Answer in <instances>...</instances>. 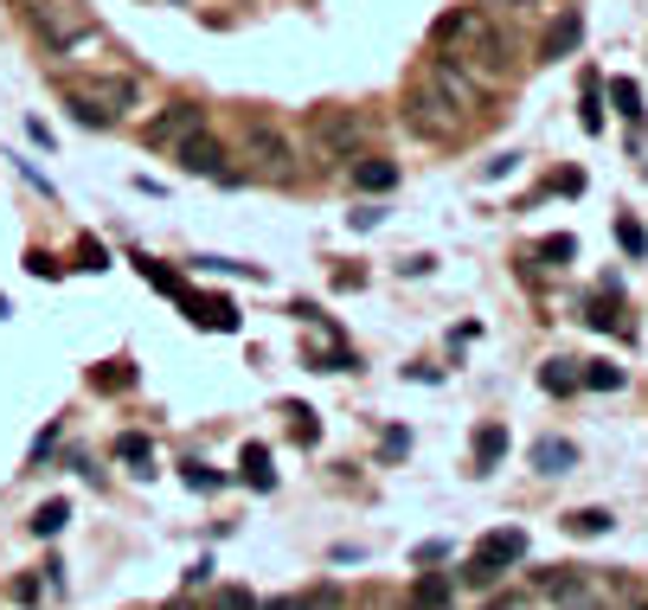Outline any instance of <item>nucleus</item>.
I'll return each instance as SVG.
<instances>
[{
  "label": "nucleus",
  "instance_id": "dca6fc26",
  "mask_svg": "<svg viewBox=\"0 0 648 610\" xmlns=\"http://www.w3.org/2000/svg\"><path fill=\"white\" fill-rule=\"evenodd\" d=\"M572 462H578V450L565 444V437H539V444H534V469H539V476H565Z\"/></svg>",
  "mask_w": 648,
  "mask_h": 610
},
{
  "label": "nucleus",
  "instance_id": "a878e982",
  "mask_svg": "<svg viewBox=\"0 0 648 610\" xmlns=\"http://www.w3.org/2000/svg\"><path fill=\"white\" fill-rule=\"evenodd\" d=\"M180 476H187V489H193V495H212V489L226 482L219 469H206V462H199V457H193V462H180Z\"/></svg>",
  "mask_w": 648,
  "mask_h": 610
},
{
  "label": "nucleus",
  "instance_id": "1a4fd4ad",
  "mask_svg": "<svg viewBox=\"0 0 648 610\" xmlns=\"http://www.w3.org/2000/svg\"><path fill=\"white\" fill-rule=\"evenodd\" d=\"M174 161H180V174H206V181H231V167H226V142L219 135H187L180 149H174Z\"/></svg>",
  "mask_w": 648,
  "mask_h": 610
},
{
  "label": "nucleus",
  "instance_id": "a211bd4d",
  "mask_svg": "<svg viewBox=\"0 0 648 610\" xmlns=\"http://www.w3.org/2000/svg\"><path fill=\"white\" fill-rule=\"evenodd\" d=\"M116 457L129 462L135 476H149V469H154V444L142 437V431H122V437H116Z\"/></svg>",
  "mask_w": 648,
  "mask_h": 610
},
{
  "label": "nucleus",
  "instance_id": "f704fd0d",
  "mask_svg": "<svg viewBox=\"0 0 648 610\" xmlns=\"http://www.w3.org/2000/svg\"><path fill=\"white\" fill-rule=\"evenodd\" d=\"M26 270H33V276H58L65 264H58V258H45V251H33V258H26Z\"/></svg>",
  "mask_w": 648,
  "mask_h": 610
},
{
  "label": "nucleus",
  "instance_id": "b1692460",
  "mask_svg": "<svg viewBox=\"0 0 648 610\" xmlns=\"http://www.w3.org/2000/svg\"><path fill=\"white\" fill-rule=\"evenodd\" d=\"M539 385H546V392H578V360H546Z\"/></svg>",
  "mask_w": 648,
  "mask_h": 610
},
{
  "label": "nucleus",
  "instance_id": "7ed1b4c3",
  "mask_svg": "<svg viewBox=\"0 0 648 610\" xmlns=\"http://www.w3.org/2000/svg\"><path fill=\"white\" fill-rule=\"evenodd\" d=\"M238 149L251 161V181H270V187H289L303 174V142L276 122V116H244L238 129Z\"/></svg>",
  "mask_w": 648,
  "mask_h": 610
},
{
  "label": "nucleus",
  "instance_id": "f3484780",
  "mask_svg": "<svg viewBox=\"0 0 648 610\" xmlns=\"http://www.w3.org/2000/svg\"><path fill=\"white\" fill-rule=\"evenodd\" d=\"M238 476H244L251 489H276V469H270V450H264V444H244V457H238Z\"/></svg>",
  "mask_w": 648,
  "mask_h": 610
},
{
  "label": "nucleus",
  "instance_id": "72a5a7b5",
  "mask_svg": "<svg viewBox=\"0 0 648 610\" xmlns=\"http://www.w3.org/2000/svg\"><path fill=\"white\" fill-rule=\"evenodd\" d=\"M405 450H411V431H385L380 457H405Z\"/></svg>",
  "mask_w": 648,
  "mask_h": 610
},
{
  "label": "nucleus",
  "instance_id": "9b49d317",
  "mask_svg": "<svg viewBox=\"0 0 648 610\" xmlns=\"http://www.w3.org/2000/svg\"><path fill=\"white\" fill-rule=\"evenodd\" d=\"M193 315V328H206V335H231L238 328V308L226 303V296H180Z\"/></svg>",
  "mask_w": 648,
  "mask_h": 610
},
{
  "label": "nucleus",
  "instance_id": "6e6552de",
  "mask_svg": "<svg viewBox=\"0 0 648 610\" xmlns=\"http://www.w3.org/2000/svg\"><path fill=\"white\" fill-rule=\"evenodd\" d=\"M199 129H206V110L180 97V104H167V110L149 116V149H167V154H174L187 135H199Z\"/></svg>",
  "mask_w": 648,
  "mask_h": 610
},
{
  "label": "nucleus",
  "instance_id": "423d86ee",
  "mask_svg": "<svg viewBox=\"0 0 648 610\" xmlns=\"http://www.w3.org/2000/svg\"><path fill=\"white\" fill-rule=\"evenodd\" d=\"M360 142H366V116L334 110V104L308 116V149L321 154V161H353V154H360Z\"/></svg>",
  "mask_w": 648,
  "mask_h": 610
},
{
  "label": "nucleus",
  "instance_id": "c756f323",
  "mask_svg": "<svg viewBox=\"0 0 648 610\" xmlns=\"http://www.w3.org/2000/svg\"><path fill=\"white\" fill-rule=\"evenodd\" d=\"M289 437H296V444H321V424H315V412H296V418H289Z\"/></svg>",
  "mask_w": 648,
  "mask_h": 610
},
{
  "label": "nucleus",
  "instance_id": "c85d7f7f",
  "mask_svg": "<svg viewBox=\"0 0 648 610\" xmlns=\"http://www.w3.org/2000/svg\"><path fill=\"white\" fill-rule=\"evenodd\" d=\"M77 270H110V251H103L97 238H84V244H77Z\"/></svg>",
  "mask_w": 648,
  "mask_h": 610
},
{
  "label": "nucleus",
  "instance_id": "bb28decb",
  "mask_svg": "<svg viewBox=\"0 0 648 610\" xmlns=\"http://www.w3.org/2000/svg\"><path fill=\"white\" fill-rule=\"evenodd\" d=\"M616 244H623L629 258H648V231L636 226V219H616Z\"/></svg>",
  "mask_w": 648,
  "mask_h": 610
},
{
  "label": "nucleus",
  "instance_id": "4c0bfd02",
  "mask_svg": "<svg viewBox=\"0 0 648 610\" xmlns=\"http://www.w3.org/2000/svg\"><path fill=\"white\" fill-rule=\"evenodd\" d=\"M488 610H514V598H507V604H501V598H495V604H488Z\"/></svg>",
  "mask_w": 648,
  "mask_h": 610
},
{
  "label": "nucleus",
  "instance_id": "c9c22d12",
  "mask_svg": "<svg viewBox=\"0 0 648 610\" xmlns=\"http://www.w3.org/2000/svg\"><path fill=\"white\" fill-rule=\"evenodd\" d=\"M257 610H315L308 598H257Z\"/></svg>",
  "mask_w": 648,
  "mask_h": 610
},
{
  "label": "nucleus",
  "instance_id": "f03ea898",
  "mask_svg": "<svg viewBox=\"0 0 648 610\" xmlns=\"http://www.w3.org/2000/svg\"><path fill=\"white\" fill-rule=\"evenodd\" d=\"M430 45L443 52V58H457L462 72L475 77L482 90L501 84V77L514 72V58H507V39L488 26V13H475V7H457V13H443L437 26H430Z\"/></svg>",
  "mask_w": 648,
  "mask_h": 610
},
{
  "label": "nucleus",
  "instance_id": "2eb2a0df",
  "mask_svg": "<svg viewBox=\"0 0 648 610\" xmlns=\"http://www.w3.org/2000/svg\"><path fill=\"white\" fill-rule=\"evenodd\" d=\"M469 450H475V469L488 476V469L507 457V424H475V444H469Z\"/></svg>",
  "mask_w": 648,
  "mask_h": 610
},
{
  "label": "nucleus",
  "instance_id": "20e7f679",
  "mask_svg": "<svg viewBox=\"0 0 648 610\" xmlns=\"http://www.w3.org/2000/svg\"><path fill=\"white\" fill-rule=\"evenodd\" d=\"M58 97L72 104V116L84 129H110L135 110V77H65Z\"/></svg>",
  "mask_w": 648,
  "mask_h": 610
},
{
  "label": "nucleus",
  "instance_id": "f257e3e1",
  "mask_svg": "<svg viewBox=\"0 0 648 610\" xmlns=\"http://www.w3.org/2000/svg\"><path fill=\"white\" fill-rule=\"evenodd\" d=\"M475 110H482V84L443 52L424 58L418 77L405 84V129L424 142H462L475 129Z\"/></svg>",
  "mask_w": 648,
  "mask_h": 610
},
{
  "label": "nucleus",
  "instance_id": "aec40b11",
  "mask_svg": "<svg viewBox=\"0 0 648 610\" xmlns=\"http://www.w3.org/2000/svg\"><path fill=\"white\" fill-rule=\"evenodd\" d=\"M135 270H142V276H149L154 290H161V296H174V303H180V296H187V283H180V270L154 264V258H135Z\"/></svg>",
  "mask_w": 648,
  "mask_h": 610
},
{
  "label": "nucleus",
  "instance_id": "ddd939ff",
  "mask_svg": "<svg viewBox=\"0 0 648 610\" xmlns=\"http://www.w3.org/2000/svg\"><path fill=\"white\" fill-rule=\"evenodd\" d=\"M578 39H584V13H578V7H565V13L552 20V33H546V58H572Z\"/></svg>",
  "mask_w": 648,
  "mask_h": 610
},
{
  "label": "nucleus",
  "instance_id": "393cba45",
  "mask_svg": "<svg viewBox=\"0 0 648 610\" xmlns=\"http://www.w3.org/2000/svg\"><path fill=\"white\" fill-rule=\"evenodd\" d=\"M578 367H584V360H578ZM578 385H591V392H616V385H623V367L597 360V367H584V373H578Z\"/></svg>",
  "mask_w": 648,
  "mask_h": 610
},
{
  "label": "nucleus",
  "instance_id": "473e14b6",
  "mask_svg": "<svg viewBox=\"0 0 648 610\" xmlns=\"http://www.w3.org/2000/svg\"><path fill=\"white\" fill-rule=\"evenodd\" d=\"M584 322H591V328H623V322H616V303H591Z\"/></svg>",
  "mask_w": 648,
  "mask_h": 610
},
{
  "label": "nucleus",
  "instance_id": "412c9836",
  "mask_svg": "<svg viewBox=\"0 0 648 610\" xmlns=\"http://www.w3.org/2000/svg\"><path fill=\"white\" fill-rule=\"evenodd\" d=\"M90 385H97V392H129V385H135V367H129V360H103V367L90 373Z\"/></svg>",
  "mask_w": 648,
  "mask_h": 610
},
{
  "label": "nucleus",
  "instance_id": "39448f33",
  "mask_svg": "<svg viewBox=\"0 0 648 610\" xmlns=\"http://www.w3.org/2000/svg\"><path fill=\"white\" fill-rule=\"evenodd\" d=\"M33 13V33L45 39V52H77L84 39H97V20L84 0H26Z\"/></svg>",
  "mask_w": 648,
  "mask_h": 610
},
{
  "label": "nucleus",
  "instance_id": "0eeeda50",
  "mask_svg": "<svg viewBox=\"0 0 648 610\" xmlns=\"http://www.w3.org/2000/svg\"><path fill=\"white\" fill-rule=\"evenodd\" d=\"M520 559H527V534L520 527H488V534L475 540V553H469V585H495Z\"/></svg>",
  "mask_w": 648,
  "mask_h": 610
},
{
  "label": "nucleus",
  "instance_id": "7c9ffc66",
  "mask_svg": "<svg viewBox=\"0 0 648 610\" xmlns=\"http://www.w3.org/2000/svg\"><path fill=\"white\" fill-rule=\"evenodd\" d=\"M584 129H591V135L604 129V110H597V77H584Z\"/></svg>",
  "mask_w": 648,
  "mask_h": 610
},
{
  "label": "nucleus",
  "instance_id": "2f4dec72",
  "mask_svg": "<svg viewBox=\"0 0 648 610\" xmlns=\"http://www.w3.org/2000/svg\"><path fill=\"white\" fill-rule=\"evenodd\" d=\"M539 258H546V264H565V258H578V244H572V238H546V244H539Z\"/></svg>",
  "mask_w": 648,
  "mask_h": 610
},
{
  "label": "nucleus",
  "instance_id": "4468645a",
  "mask_svg": "<svg viewBox=\"0 0 648 610\" xmlns=\"http://www.w3.org/2000/svg\"><path fill=\"white\" fill-rule=\"evenodd\" d=\"M450 604H457V578L424 573L418 585H411V610H450Z\"/></svg>",
  "mask_w": 648,
  "mask_h": 610
},
{
  "label": "nucleus",
  "instance_id": "cd10ccee",
  "mask_svg": "<svg viewBox=\"0 0 648 610\" xmlns=\"http://www.w3.org/2000/svg\"><path fill=\"white\" fill-rule=\"evenodd\" d=\"M212 610H257V598H251L244 585H226V591L212 598Z\"/></svg>",
  "mask_w": 648,
  "mask_h": 610
},
{
  "label": "nucleus",
  "instance_id": "f8f14e48",
  "mask_svg": "<svg viewBox=\"0 0 648 610\" xmlns=\"http://www.w3.org/2000/svg\"><path fill=\"white\" fill-rule=\"evenodd\" d=\"M347 174H353V187L360 193H392L398 187V161H380V154H353Z\"/></svg>",
  "mask_w": 648,
  "mask_h": 610
},
{
  "label": "nucleus",
  "instance_id": "4be33fe9",
  "mask_svg": "<svg viewBox=\"0 0 648 610\" xmlns=\"http://www.w3.org/2000/svg\"><path fill=\"white\" fill-rule=\"evenodd\" d=\"M65 521H72V501H45V508L33 514V534L52 540V534H65Z\"/></svg>",
  "mask_w": 648,
  "mask_h": 610
},
{
  "label": "nucleus",
  "instance_id": "6ab92c4d",
  "mask_svg": "<svg viewBox=\"0 0 648 610\" xmlns=\"http://www.w3.org/2000/svg\"><path fill=\"white\" fill-rule=\"evenodd\" d=\"M565 527H572L578 540H597V534H611L616 527V514L611 508H578V514H565Z\"/></svg>",
  "mask_w": 648,
  "mask_h": 610
},
{
  "label": "nucleus",
  "instance_id": "5701e85b",
  "mask_svg": "<svg viewBox=\"0 0 648 610\" xmlns=\"http://www.w3.org/2000/svg\"><path fill=\"white\" fill-rule=\"evenodd\" d=\"M611 97H616V110H623V116H629V122H642V84H636V77H616V84H611Z\"/></svg>",
  "mask_w": 648,
  "mask_h": 610
},
{
  "label": "nucleus",
  "instance_id": "e433bc0d",
  "mask_svg": "<svg viewBox=\"0 0 648 610\" xmlns=\"http://www.w3.org/2000/svg\"><path fill=\"white\" fill-rule=\"evenodd\" d=\"M167 610H193V604H187V598H174V604H167Z\"/></svg>",
  "mask_w": 648,
  "mask_h": 610
},
{
  "label": "nucleus",
  "instance_id": "58836bf2",
  "mask_svg": "<svg viewBox=\"0 0 648 610\" xmlns=\"http://www.w3.org/2000/svg\"><path fill=\"white\" fill-rule=\"evenodd\" d=\"M501 7H534V0H501Z\"/></svg>",
  "mask_w": 648,
  "mask_h": 610
},
{
  "label": "nucleus",
  "instance_id": "9d476101",
  "mask_svg": "<svg viewBox=\"0 0 648 610\" xmlns=\"http://www.w3.org/2000/svg\"><path fill=\"white\" fill-rule=\"evenodd\" d=\"M546 598L559 610H597V598H604V585L591 573H552L546 578Z\"/></svg>",
  "mask_w": 648,
  "mask_h": 610
}]
</instances>
